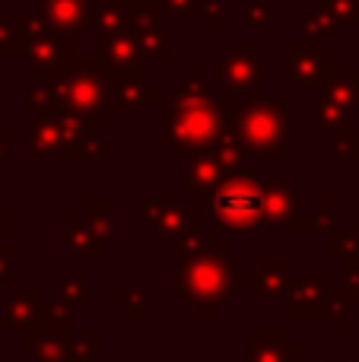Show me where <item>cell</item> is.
I'll list each match as a JSON object with an SVG mask.
<instances>
[{
  "instance_id": "obj_5",
  "label": "cell",
  "mask_w": 359,
  "mask_h": 362,
  "mask_svg": "<svg viewBox=\"0 0 359 362\" xmlns=\"http://www.w3.org/2000/svg\"><path fill=\"white\" fill-rule=\"evenodd\" d=\"M216 74H220L223 86H229L233 93L254 95V89H258V45H245L229 57H223Z\"/></svg>"
},
{
  "instance_id": "obj_9",
  "label": "cell",
  "mask_w": 359,
  "mask_h": 362,
  "mask_svg": "<svg viewBox=\"0 0 359 362\" xmlns=\"http://www.w3.org/2000/svg\"><path fill=\"white\" fill-rule=\"evenodd\" d=\"M290 70L302 83H322L328 76V61L315 54V48L305 42H296L290 48Z\"/></svg>"
},
{
  "instance_id": "obj_6",
  "label": "cell",
  "mask_w": 359,
  "mask_h": 362,
  "mask_svg": "<svg viewBox=\"0 0 359 362\" xmlns=\"http://www.w3.org/2000/svg\"><path fill=\"white\" fill-rule=\"evenodd\" d=\"M45 13L57 25V32L70 38H83L86 23H93V6H86L83 0H45Z\"/></svg>"
},
{
  "instance_id": "obj_22",
  "label": "cell",
  "mask_w": 359,
  "mask_h": 362,
  "mask_svg": "<svg viewBox=\"0 0 359 362\" xmlns=\"http://www.w3.org/2000/svg\"><path fill=\"white\" fill-rule=\"evenodd\" d=\"M165 6H169L172 13H191L197 6V0H163Z\"/></svg>"
},
{
  "instance_id": "obj_16",
  "label": "cell",
  "mask_w": 359,
  "mask_h": 362,
  "mask_svg": "<svg viewBox=\"0 0 359 362\" xmlns=\"http://www.w3.org/2000/svg\"><path fill=\"white\" fill-rule=\"evenodd\" d=\"M331 10V23H343V25H356L359 19V0H328L324 4Z\"/></svg>"
},
{
  "instance_id": "obj_19",
  "label": "cell",
  "mask_w": 359,
  "mask_h": 362,
  "mask_svg": "<svg viewBox=\"0 0 359 362\" xmlns=\"http://www.w3.org/2000/svg\"><path fill=\"white\" fill-rule=\"evenodd\" d=\"M302 25H305V32H315V35H328V32L334 29V23H331L328 16H322V13H309Z\"/></svg>"
},
{
  "instance_id": "obj_25",
  "label": "cell",
  "mask_w": 359,
  "mask_h": 362,
  "mask_svg": "<svg viewBox=\"0 0 359 362\" xmlns=\"http://www.w3.org/2000/svg\"><path fill=\"white\" fill-rule=\"evenodd\" d=\"M61 293H64V296H70V293L83 296V283H80V280H64V283H61Z\"/></svg>"
},
{
  "instance_id": "obj_4",
  "label": "cell",
  "mask_w": 359,
  "mask_h": 362,
  "mask_svg": "<svg viewBox=\"0 0 359 362\" xmlns=\"http://www.w3.org/2000/svg\"><path fill=\"white\" fill-rule=\"evenodd\" d=\"M242 270L239 261L226 255V251L213 248L210 255L197 257L188 267V276H184V289L197 299H220L229 289V283H235V274Z\"/></svg>"
},
{
  "instance_id": "obj_2",
  "label": "cell",
  "mask_w": 359,
  "mask_h": 362,
  "mask_svg": "<svg viewBox=\"0 0 359 362\" xmlns=\"http://www.w3.org/2000/svg\"><path fill=\"white\" fill-rule=\"evenodd\" d=\"M264 213V187L261 181H252L248 175L235 172L233 178H223V185L213 194V216L223 226L233 229H248L261 223Z\"/></svg>"
},
{
  "instance_id": "obj_7",
  "label": "cell",
  "mask_w": 359,
  "mask_h": 362,
  "mask_svg": "<svg viewBox=\"0 0 359 362\" xmlns=\"http://www.w3.org/2000/svg\"><path fill=\"white\" fill-rule=\"evenodd\" d=\"M153 95H159V89L146 86V80L131 70V74H121L112 86V105H105V112H127V108H140L143 102H150Z\"/></svg>"
},
{
  "instance_id": "obj_20",
  "label": "cell",
  "mask_w": 359,
  "mask_h": 362,
  "mask_svg": "<svg viewBox=\"0 0 359 362\" xmlns=\"http://www.w3.org/2000/svg\"><path fill=\"white\" fill-rule=\"evenodd\" d=\"M267 13H271V4H267V0H252V4H248V25H258V23H271V19H267Z\"/></svg>"
},
{
  "instance_id": "obj_17",
  "label": "cell",
  "mask_w": 359,
  "mask_h": 362,
  "mask_svg": "<svg viewBox=\"0 0 359 362\" xmlns=\"http://www.w3.org/2000/svg\"><path fill=\"white\" fill-rule=\"evenodd\" d=\"M57 89H51V86H35L29 93V102H32V108H35L42 118H48L51 112H57Z\"/></svg>"
},
{
  "instance_id": "obj_3",
  "label": "cell",
  "mask_w": 359,
  "mask_h": 362,
  "mask_svg": "<svg viewBox=\"0 0 359 362\" xmlns=\"http://www.w3.org/2000/svg\"><path fill=\"white\" fill-rule=\"evenodd\" d=\"M239 134L248 150L286 153V105L280 102H252L239 108Z\"/></svg>"
},
{
  "instance_id": "obj_15",
  "label": "cell",
  "mask_w": 359,
  "mask_h": 362,
  "mask_svg": "<svg viewBox=\"0 0 359 362\" xmlns=\"http://www.w3.org/2000/svg\"><path fill=\"white\" fill-rule=\"evenodd\" d=\"M140 51H146V54H172V32L169 29H146L140 32Z\"/></svg>"
},
{
  "instance_id": "obj_24",
  "label": "cell",
  "mask_w": 359,
  "mask_h": 362,
  "mask_svg": "<svg viewBox=\"0 0 359 362\" xmlns=\"http://www.w3.org/2000/svg\"><path fill=\"white\" fill-rule=\"evenodd\" d=\"M10 261H13V255L10 251H0V280H10Z\"/></svg>"
},
{
  "instance_id": "obj_1",
  "label": "cell",
  "mask_w": 359,
  "mask_h": 362,
  "mask_svg": "<svg viewBox=\"0 0 359 362\" xmlns=\"http://www.w3.org/2000/svg\"><path fill=\"white\" fill-rule=\"evenodd\" d=\"M223 131V108L213 95H184L175 105H163V140L175 153H191L213 146Z\"/></svg>"
},
{
  "instance_id": "obj_23",
  "label": "cell",
  "mask_w": 359,
  "mask_h": 362,
  "mask_svg": "<svg viewBox=\"0 0 359 362\" xmlns=\"http://www.w3.org/2000/svg\"><path fill=\"white\" fill-rule=\"evenodd\" d=\"M226 6V0H216V4H210V6H204V25H213L216 23V13Z\"/></svg>"
},
{
  "instance_id": "obj_10",
  "label": "cell",
  "mask_w": 359,
  "mask_h": 362,
  "mask_svg": "<svg viewBox=\"0 0 359 362\" xmlns=\"http://www.w3.org/2000/svg\"><path fill=\"white\" fill-rule=\"evenodd\" d=\"M102 54L108 57L112 67H134L137 70L143 51H140V42L131 35V32H112V35H105V42H102Z\"/></svg>"
},
{
  "instance_id": "obj_8",
  "label": "cell",
  "mask_w": 359,
  "mask_h": 362,
  "mask_svg": "<svg viewBox=\"0 0 359 362\" xmlns=\"http://www.w3.org/2000/svg\"><path fill=\"white\" fill-rule=\"evenodd\" d=\"M264 187V213H261V223L267 226H280L293 216V206H296L299 194L293 191L283 181H261Z\"/></svg>"
},
{
  "instance_id": "obj_18",
  "label": "cell",
  "mask_w": 359,
  "mask_h": 362,
  "mask_svg": "<svg viewBox=\"0 0 359 362\" xmlns=\"http://www.w3.org/2000/svg\"><path fill=\"white\" fill-rule=\"evenodd\" d=\"M0 51H6V54L19 51V35L13 29V23H0Z\"/></svg>"
},
{
  "instance_id": "obj_13",
  "label": "cell",
  "mask_w": 359,
  "mask_h": 362,
  "mask_svg": "<svg viewBox=\"0 0 359 362\" xmlns=\"http://www.w3.org/2000/svg\"><path fill=\"white\" fill-rule=\"evenodd\" d=\"M146 216H150V226L159 232V235H182L188 219L182 216L178 206H165V204H150L146 206Z\"/></svg>"
},
{
  "instance_id": "obj_11",
  "label": "cell",
  "mask_w": 359,
  "mask_h": 362,
  "mask_svg": "<svg viewBox=\"0 0 359 362\" xmlns=\"http://www.w3.org/2000/svg\"><path fill=\"white\" fill-rule=\"evenodd\" d=\"M223 175H226V169H223L216 159H201V163L191 169V175H188V194H191V200L213 197L216 187L223 185Z\"/></svg>"
},
{
  "instance_id": "obj_26",
  "label": "cell",
  "mask_w": 359,
  "mask_h": 362,
  "mask_svg": "<svg viewBox=\"0 0 359 362\" xmlns=\"http://www.w3.org/2000/svg\"><path fill=\"white\" fill-rule=\"evenodd\" d=\"M10 140H13V134H10V131H4V134H0V159L6 156V146H10Z\"/></svg>"
},
{
  "instance_id": "obj_27",
  "label": "cell",
  "mask_w": 359,
  "mask_h": 362,
  "mask_svg": "<svg viewBox=\"0 0 359 362\" xmlns=\"http://www.w3.org/2000/svg\"><path fill=\"white\" fill-rule=\"evenodd\" d=\"M4 229H10V219H6V216H0V232H4Z\"/></svg>"
},
{
  "instance_id": "obj_14",
  "label": "cell",
  "mask_w": 359,
  "mask_h": 362,
  "mask_svg": "<svg viewBox=\"0 0 359 362\" xmlns=\"http://www.w3.org/2000/svg\"><path fill=\"white\" fill-rule=\"evenodd\" d=\"M57 146H61L57 118H38L29 131V150L32 153H57Z\"/></svg>"
},
{
  "instance_id": "obj_12",
  "label": "cell",
  "mask_w": 359,
  "mask_h": 362,
  "mask_svg": "<svg viewBox=\"0 0 359 362\" xmlns=\"http://www.w3.org/2000/svg\"><path fill=\"white\" fill-rule=\"evenodd\" d=\"M64 54H67V45L57 42V38H51V35L35 38V42L29 45V51H25V57H29V64H32L35 70H51V67H57V64L64 61Z\"/></svg>"
},
{
  "instance_id": "obj_21",
  "label": "cell",
  "mask_w": 359,
  "mask_h": 362,
  "mask_svg": "<svg viewBox=\"0 0 359 362\" xmlns=\"http://www.w3.org/2000/svg\"><path fill=\"white\" fill-rule=\"evenodd\" d=\"M334 245H337V248H334V255L337 257H347V255H353V251H356V235H343V232H337V235H334Z\"/></svg>"
}]
</instances>
